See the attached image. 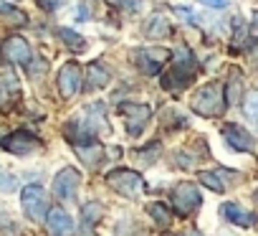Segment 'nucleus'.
Masks as SVG:
<instances>
[{"label":"nucleus","instance_id":"nucleus-21","mask_svg":"<svg viewBox=\"0 0 258 236\" xmlns=\"http://www.w3.org/2000/svg\"><path fill=\"white\" fill-rule=\"evenodd\" d=\"M84 218H86L89 223H96V221L101 218V206H99V203H86V206H84Z\"/></svg>","mask_w":258,"mask_h":236},{"label":"nucleus","instance_id":"nucleus-9","mask_svg":"<svg viewBox=\"0 0 258 236\" xmlns=\"http://www.w3.org/2000/svg\"><path fill=\"white\" fill-rule=\"evenodd\" d=\"M0 145H3V150H8V153H13V155H28V153H33L41 143H38V137H33L31 132L18 130V132L3 137V143H0Z\"/></svg>","mask_w":258,"mask_h":236},{"label":"nucleus","instance_id":"nucleus-18","mask_svg":"<svg viewBox=\"0 0 258 236\" xmlns=\"http://www.w3.org/2000/svg\"><path fill=\"white\" fill-rule=\"evenodd\" d=\"M86 74H89V81H86L89 89H94V86H106V84H109V74H106V69H101L99 64H91Z\"/></svg>","mask_w":258,"mask_h":236},{"label":"nucleus","instance_id":"nucleus-27","mask_svg":"<svg viewBox=\"0 0 258 236\" xmlns=\"http://www.w3.org/2000/svg\"><path fill=\"white\" fill-rule=\"evenodd\" d=\"M253 201H255V206H258V191H255V193H253Z\"/></svg>","mask_w":258,"mask_h":236},{"label":"nucleus","instance_id":"nucleus-17","mask_svg":"<svg viewBox=\"0 0 258 236\" xmlns=\"http://www.w3.org/2000/svg\"><path fill=\"white\" fill-rule=\"evenodd\" d=\"M170 23L162 18V16H155L152 21H150V26H147V36L150 38H165V36H170Z\"/></svg>","mask_w":258,"mask_h":236},{"label":"nucleus","instance_id":"nucleus-26","mask_svg":"<svg viewBox=\"0 0 258 236\" xmlns=\"http://www.w3.org/2000/svg\"><path fill=\"white\" fill-rule=\"evenodd\" d=\"M187 236H203V233H198V231H190V233H187Z\"/></svg>","mask_w":258,"mask_h":236},{"label":"nucleus","instance_id":"nucleus-20","mask_svg":"<svg viewBox=\"0 0 258 236\" xmlns=\"http://www.w3.org/2000/svg\"><path fill=\"white\" fill-rule=\"evenodd\" d=\"M58 36L66 41V46H71V49H84V38H81L79 33H74V31H69V28H58Z\"/></svg>","mask_w":258,"mask_h":236},{"label":"nucleus","instance_id":"nucleus-2","mask_svg":"<svg viewBox=\"0 0 258 236\" xmlns=\"http://www.w3.org/2000/svg\"><path fill=\"white\" fill-rule=\"evenodd\" d=\"M180 59H177V64L172 66V71L170 74H165V79H162V84H165V89H185L187 84H192L195 81V76H198V64H195V59H192V54L182 46L180 51Z\"/></svg>","mask_w":258,"mask_h":236},{"label":"nucleus","instance_id":"nucleus-14","mask_svg":"<svg viewBox=\"0 0 258 236\" xmlns=\"http://www.w3.org/2000/svg\"><path fill=\"white\" fill-rule=\"evenodd\" d=\"M228 178H235L233 170H225V168H218V170H205L200 173V183L218 191V193H225L228 191Z\"/></svg>","mask_w":258,"mask_h":236},{"label":"nucleus","instance_id":"nucleus-24","mask_svg":"<svg viewBox=\"0 0 258 236\" xmlns=\"http://www.w3.org/2000/svg\"><path fill=\"white\" fill-rule=\"evenodd\" d=\"M200 3H205V6H210V8H223L225 0H200Z\"/></svg>","mask_w":258,"mask_h":236},{"label":"nucleus","instance_id":"nucleus-8","mask_svg":"<svg viewBox=\"0 0 258 236\" xmlns=\"http://www.w3.org/2000/svg\"><path fill=\"white\" fill-rule=\"evenodd\" d=\"M58 91L63 99H71L81 91V66L76 61H69L58 71Z\"/></svg>","mask_w":258,"mask_h":236},{"label":"nucleus","instance_id":"nucleus-3","mask_svg":"<svg viewBox=\"0 0 258 236\" xmlns=\"http://www.w3.org/2000/svg\"><path fill=\"white\" fill-rule=\"evenodd\" d=\"M106 183H109L116 193H121V196H126V198H137V196L145 193V178H142L137 170H129V168H116V170H111V173L106 175Z\"/></svg>","mask_w":258,"mask_h":236},{"label":"nucleus","instance_id":"nucleus-10","mask_svg":"<svg viewBox=\"0 0 258 236\" xmlns=\"http://www.w3.org/2000/svg\"><path fill=\"white\" fill-rule=\"evenodd\" d=\"M3 56H6L8 61H13V64L26 66V64L31 61V46H28L21 36H11V38L3 43Z\"/></svg>","mask_w":258,"mask_h":236},{"label":"nucleus","instance_id":"nucleus-25","mask_svg":"<svg viewBox=\"0 0 258 236\" xmlns=\"http://www.w3.org/2000/svg\"><path fill=\"white\" fill-rule=\"evenodd\" d=\"M13 8H11V3L8 0H0V13H11Z\"/></svg>","mask_w":258,"mask_h":236},{"label":"nucleus","instance_id":"nucleus-5","mask_svg":"<svg viewBox=\"0 0 258 236\" xmlns=\"http://www.w3.org/2000/svg\"><path fill=\"white\" fill-rule=\"evenodd\" d=\"M172 203H175V211H177L180 216H190L192 211L200 208L203 196H200L198 185H192V183H180V185L172 191Z\"/></svg>","mask_w":258,"mask_h":236},{"label":"nucleus","instance_id":"nucleus-6","mask_svg":"<svg viewBox=\"0 0 258 236\" xmlns=\"http://www.w3.org/2000/svg\"><path fill=\"white\" fill-rule=\"evenodd\" d=\"M119 114L124 117V122H126V132L129 135H140L147 125V120L152 117V109L147 104H132V102H126L119 107Z\"/></svg>","mask_w":258,"mask_h":236},{"label":"nucleus","instance_id":"nucleus-22","mask_svg":"<svg viewBox=\"0 0 258 236\" xmlns=\"http://www.w3.org/2000/svg\"><path fill=\"white\" fill-rule=\"evenodd\" d=\"M111 3L119 6V8H126V11H140L142 0H111Z\"/></svg>","mask_w":258,"mask_h":236},{"label":"nucleus","instance_id":"nucleus-12","mask_svg":"<svg viewBox=\"0 0 258 236\" xmlns=\"http://www.w3.org/2000/svg\"><path fill=\"white\" fill-rule=\"evenodd\" d=\"M46 226L53 236H69L74 231V221L63 208H51L48 216H46Z\"/></svg>","mask_w":258,"mask_h":236},{"label":"nucleus","instance_id":"nucleus-15","mask_svg":"<svg viewBox=\"0 0 258 236\" xmlns=\"http://www.w3.org/2000/svg\"><path fill=\"white\" fill-rule=\"evenodd\" d=\"M223 216H225L230 223L240 226V228H250V226L255 223V213H250V211H245V208H240V206H235V203H225V206H223Z\"/></svg>","mask_w":258,"mask_h":236},{"label":"nucleus","instance_id":"nucleus-19","mask_svg":"<svg viewBox=\"0 0 258 236\" xmlns=\"http://www.w3.org/2000/svg\"><path fill=\"white\" fill-rule=\"evenodd\" d=\"M243 112L250 122H258V91H248L243 99Z\"/></svg>","mask_w":258,"mask_h":236},{"label":"nucleus","instance_id":"nucleus-13","mask_svg":"<svg viewBox=\"0 0 258 236\" xmlns=\"http://www.w3.org/2000/svg\"><path fill=\"white\" fill-rule=\"evenodd\" d=\"M170 56H172V54H170L167 49H142V51H140V61H142V69H145L147 74H157Z\"/></svg>","mask_w":258,"mask_h":236},{"label":"nucleus","instance_id":"nucleus-7","mask_svg":"<svg viewBox=\"0 0 258 236\" xmlns=\"http://www.w3.org/2000/svg\"><path fill=\"white\" fill-rule=\"evenodd\" d=\"M79 185H81V173H79L76 168H63V170H58L56 178H53V193H56V198H61V201H71V198L76 196Z\"/></svg>","mask_w":258,"mask_h":236},{"label":"nucleus","instance_id":"nucleus-16","mask_svg":"<svg viewBox=\"0 0 258 236\" xmlns=\"http://www.w3.org/2000/svg\"><path fill=\"white\" fill-rule=\"evenodd\" d=\"M147 213L157 221V226H162V228H167L170 223H172V213L167 211V206L165 203H160V201H155V203H150L147 206Z\"/></svg>","mask_w":258,"mask_h":236},{"label":"nucleus","instance_id":"nucleus-1","mask_svg":"<svg viewBox=\"0 0 258 236\" xmlns=\"http://www.w3.org/2000/svg\"><path fill=\"white\" fill-rule=\"evenodd\" d=\"M228 99H225V84L220 81H210L205 86H200L192 97V109L200 117H218L223 114Z\"/></svg>","mask_w":258,"mask_h":236},{"label":"nucleus","instance_id":"nucleus-4","mask_svg":"<svg viewBox=\"0 0 258 236\" xmlns=\"http://www.w3.org/2000/svg\"><path fill=\"white\" fill-rule=\"evenodd\" d=\"M21 203H23L26 216L36 223L48 216V196L41 185H26L23 193H21Z\"/></svg>","mask_w":258,"mask_h":236},{"label":"nucleus","instance_id":"nucleus-11","mask_svg":"<svg viewBox=\"0 0 258 236\" xmlns=\"http://www.w3.org/2000/svg\"><path fill=\"white\" fill-rule=\"evenodd\" d=\"M223 137L228 140V145L230 148H235V150H240V153H253V137L243 130V127H238V125H225L223 127Z\"/></svg>","mask_w":258,"mask_h":236},{"label":"nucleus","instance_id":"nucleus-23","mask_svg":"<svg viewBox=\"0 0 258 236\" xmlns=\"http://www.w3.org/2000/svg\"><path fill=\"white\" fill-rule=\"evenodd\" d=\"M41 3V8H46V11H56L58 6H61V0H38Z\"/></svg>","mask_w":258,"mask_h":236}]
</instances>
